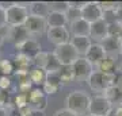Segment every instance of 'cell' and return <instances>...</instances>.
I'll list each match as a JSON object with an SVG mask.
<instances>
[{"instance_id":"cell-1","label":"cell","mask_w":122,"mask_h":116,"mask_svg":"<svg viewBox=\"0 0 122 116\" xmlns=\"http://www.w3.org/2000/svg\"><path fill=\"white\" fill-rule=\"evenodd\" d=\"M90 103H91V97L84 92V90H73L69 95L66 96L65 104L66 109L72 111L77 116L87 115L88 108H90Z\"/></svg>"},{"instance_id":"cell-2","label":"cell","mask_w":122,"mask_h":116,"mask_svg":"<svg viewBox=\"0 0 122 116\" xmlns=\"http://www.w3.org/2000/svg\"><path fill=\"white\" fill-rule=\"evenodd\" d=\"M115 77H117V74H105L102 72H99V70H94L91 73V76L88 77L87 82L94 92L105 93L109 88L114 86Z\"/></svg>"},{"instance_id":"cell-3","label":"cell","mask_w":122,"mask_h":116,"mask_svg":"<svg viewBox=\"0 0 122 116\" xmlns=\"http://www.w3.org/2000/svg\"><path fill=\"white\" fill-rule=\"evenodd\" d=\"M88 113L94 116H110L113 113V103L106 96L96 95L91 97Z\"/></svg>"},{"instance_id":"cell-4","label":"cell","mask_w":122,"mask_h":116,"mask_svg":"<svg viewBox=\"0 0 122 116\" xmlns=\"http://www.w3.org/2000/svg\"><path fill=\"white\" fill-rule=\"evenodd\" d=\"M54 56L57 57L58 62L61 64V66H66V65H73V62L76 60L80 58V54L76 51V49L69 43H65V45H60V46H56L54 49Z\"/></svg>"},{"instance_id":"cell-5","label":"cell","mask_w":122,"mask_h":116,"mask_svg":"<svg viewBox=\"0 0 122 116\" xmlns=\"http://www.w3.org/2000/svg\"><path fill=\"white\" fill-rule=\"evenodd\" d=\"M7 12V24L10 27H16V26H25L27 18H29V8H23L16 3H14L8 9H5Z\"/></svg>"},{"instance_id":"cell-6","label":"cell","mask_w":122,"mask_h":116,"mask_svg":"<svg viewBox=\"0 0 122 116\" xmlns=\"http://www.w3.org/2000/svg\"><path fill=\"white\" fill-rule=\"evenodd\" d=\"M27 105L33 112H44L48 107V95L39 88L31 89L29 93Z\"/></svg>"},{"instance_id":"cell-7","label":"cell","mask_w":122,"mask_h":116,"mask_svg":"<svg viewBox=\"0 0 122 116\" xmlns=\"http://www.w3.org/2000/svg\"><path fill=\"white\" fill-rule=\"evenodd\" d=\"M92 66L90 62H88L84 57H80L79 60H76L72 65V70H73V76H75V81L83 82L87 81L88 77L91 76V73L94 72L92 70Z\"/></svg>"},{"instance_id":"cell-8","label":"cell","mask_w":122,"mask_h":116,"mask_svg":"<svg viewBox=\"0 0 122 116\" xmlns=\"http://www.w3.org/2000/svg\"><path fill=\"white\" fill-rule=\"evenodd\" d=\"M81 19L88 22L90 24L103 19V11L99 7L98 1H87L81 9Z\"/></svg>"},{"instance_id":"cell-9","label":"cell","mask_w":122,"mask_h":116,"mask_svg":"<svg viewBox=\"0 0 122 116\" xmlns=\"http://www.w3.org/2000/svg\"><path fill=\"white\" fill-rule=\"evenodd\" d=\"M48 41L56 46L65 45L71 42V32L66 27H56V28H48L46 31Z\"/></svg>"},{"instance_id":"cell-10","label":"cell","mask_w":122,"mask_h":116,"mask_svg":"<svg viewBox=\"0 0 122 116\" xmlns=\"http://www.w3.org/2000/svg\"><path fill=\"white\" fill-rule=\"evenodd\" d=\"M84 58L92 65V66H99V64L106 58L105 49L102 47L100 43H92L87 53L84 54Z\"/></svg>"},{"instance_id":"cell-11","label":"cell","mask_w":122,"mask_h":116,"mask_svg":"<svg viewBox=\"0 0 122 116\" xmlns=\"http://www.w3.org/2000/svg\"><path fill=\"white\" fill-rule=\"evenodd\" d=\"M25 27L30 35H39L45 32V30L48 28V24H46V19H44V18L29 15L26 23H25Z\"/></svg>"},{"instance_id":"cell-12","label":"cell","mask_w":122,"mask_h":116,"mask_svg":"<svg viewBox=\"0 0 122 116\" xmlns=\"http://www.w3.org/2000/svg\"><path fill=\"white\" fill-rule=\"evenodd\" d=\"M107 28H109V23H107L105 19H100V20L92 23L91 30H90V38L102 42L103 39H106L107 37H109Z\"/></svg>"},{"instance_id":"cell-13","label":"cell","mask_w":122,"mask_h":116,"mask_svg":"<svg viewBox=\"0 0 122 116\" xmlns=\"http://www.w3.org/2000/svg\"><path fill=\"white\" fill-rule=\"evenodd\" d=\"M62 86V82H61V78L58 76V73H48L46 76V81L42 85V90H44L46 95H56L57 92L61 89Z\"/></svg>"},{"instance_id":"cell-14","label":"cell","mask_w":122,"mask_h":116,"mask_svg":"<svg viewBox=\"0 0 122 116\" xmlns=\"http://www.w3.org/2000/svg\"><path fill=\"white\" fill-rule=\"evenodd\" d=\"M16 50L19 54H23V56L29 57V58H34L39 51H41V45L39 42H37L35 39H27L26 42H23L22 45L16 46Z\"/></svg>"},{"instance_id":"cell-15","label":"cell","mask_w":122,"mask_h":116,"mask_svg":"<svg viewBox=\"0 0 122 116\" xmlns=\"http://www.w3.org/2000/svg\"><path fill=\"white\" fill-rule=\"evenodd\" d=\"M7 39L15 43V46H19V45H22L23 42H26L27 39H30V34H29V31L26 30L25 26L10 27Z\"/></svg>"},{"instance_id":"cell-16","label":"cell","mask_w":122,"mask_h":116,"mask_svg":"<svg viewBox=\"0 0 122 116\" xmlns=\"http://www.w3.org/2000/svg\"><path fill=\"white\" fill-rule=\"evenodd\" d=\"M100 45L105 49L106 56L117 57V54L119 53V47H121V41L118 38H114V37H107L100 42Z\"/></svg>"},{"instance_id":"cell-17","label":"cell","mask_w":122,"mask_h":116,"mask_svg":"<svg viewBox=\"0 0 122 116\" xmlns=\"http://www.w3.org/2000/svg\"><path fill=\"white\" fill-rule=\"evenodd\" d=\"M71 45L76 49V51L80 56L84 57V54L87 53V50L92 45V39L90 37H72L71 38Z\"/></svg>"},{"instance_id":"cell-18","label":"cell","mask_w":122,"mask_h":116,"mask_svg":"<svg viewBox=\"0 0 122 116\" xmlns=\"http://www.w3.org/2000/svg\"><path fill=\"white\" fill-rule=\"evenodd\" d=\"M90 30H91V24L84 19H79L71 23V31L73 37H90Z\"/></svg>"},{"instance_id":"cell-19","label":"cell","mask_w":122,"mask_h":116,"mask_svg":"<svg viewBox=\"0 0 122 116\" xmlns=\"http://www.w3.org/2000/svg\"><path fill=\"white\" fill-rule=\"evenodd\" d=\"M68 23L65 14L61 12H53L50 11L49 15L46 16V24L48 28H56V27H65V24Z\"/></svg>"},{"instance_id":"cell-20","label":"cell","mask_w":122,"mask_h":116,"mask_svg":"<svg viewBox=\"0 0 122 116\" xmlns=\"http://www.w3.org/2000/svg\"><path fill=\"white\" fill-rule=\"evenodd\" d=\"M49 12H50V9H49V4L46 1H33V3H30L29 14L33 15V16H38V18L46 19Z\"/></svg>"},{"instance_id":"cell-21","label":"cell","mask_w":122,"mask_h":116,"mask_svg":"<svg viewBox=\"0 0 122 116\" xmlns=\"http://www.w3.org/2000/svg\"><path fill=\"white\" fill-rule=\"evenodd\" d=\"M117 57H111V56H106V58L99 64V72L105 74H117Z\"/></svg>"},{"instance_id":"cell-22","label":"cell","mask_w":122,"mask_h":116,"mask_svg":"<svg viewBox=\"0 0 122 116\" xmlns=\"http://www.w3.org/2000/svg\"><path fill=\"white\" fill-rule=\"evenodd\" d=\"M29 76H30V80L31 82L34 84V85H44L45 81H46V70L45 69H41V68H33L30 69V72H29Z\"/></svg>"},{"instance_id":"cell-23","label":"cell","mask_w":122,"mask_h":116,"mask_svg":"<svg viewBox=\"0 0 122 116\" xmlns=\"http://www.w3.org/2000/svg\"><path fill=\"white\" fill-rule=\"evenodd\" d=\"M58 76L61 78L62 85L64 84H69V82L75 81V76H73V70H72V65H66V66H61L58 70Z\"/></svg>"},{"instance_id":"cell-24","label":"cell","mask_w":122,"mask_h":116,"mask_svg":"<svg viewBox=\"0 0 122 116\" xmlns=\"http://www.w3.org/2000/svg\"><path fill=\"white\" fill-rule=\"evenodd\" d=\"M60 68H61V64L58 62L57 57L54 56V53H49L48 62H46V66H45L46 73H58Z\"/></svg>"},{"instance_id":"cell-25","label":"cell","mask_w":122,"mask_h":116,"mask_svg":"<svg viewBox=\"0 0 122 116\" xmlns=\"http://www.w3.org/2000/svg\"><path fill=\"white\" fill-rule=\"evenodd\" d=\"M103 96H106V97H107V99H109L113 104L114 103H118V105H121V104H122V95L118 92V89L115 88V86L109 88V89L103 93Z\"/></svg>"},{"instance_id":"cell-26","label":"cell","mask_w":122,"mask_h":116,"mask_svg":"<svg viewBox=\"0 0 122 116\" xmlns=\"http://www.w3.org/2000/svg\"><path fill=\"white\" fill-rule=\"evenodd\" d=\"M49 4V9L53 12H61L66 14L68 8H69V1H50Z\"/></svg>"},{"instance_id":"cell-27","label":"cell","mask_w":122,"mask_h":116,"mask_svg":"<svg viewBox=\"0 0 122 116\" xmlns=\"http://www.w3.org/2000/svg\"><path fill=\"white\" fill-rule=\"evenodd\" d=\"M48 56L49 53L46 51H41L37 54V56L33 58V65H34L35 68H41V69H45V66H46V62H48Z\"/></svg>"},{"instance_id":"cell-28","label":"cell","mask_w":122,"mask_h":116,"mask_svg":"<svg viewBox=\"0 0 122 116\" xmlns=\"http://www.w3.org/2000/svg\"><path fill=\"white\" fill-rule=\"evenodd\" d=\"M15 70V66H14V62L10 60H1L0 61V73L1 76H10V74L14 73Z\"/></svg>"},{"instance_id":"cell-29","label":"cell","mask_w":122,"mask_h":116,"mask_svg":"<svg viewBox=\"0 0 122 116\" xmlns=\"http://www.w3.org/2000/svg\"><path fill=\"white\" fill-rule=\"evenodd\" d=\"M65 15H66V19H68V22H69V24H71L72 22H76L79 19H81V9H77V8L69 5V8H68Z\"/></svg>"},{"instance_id":"cell-30","label":"cell","mask_w":122,"mask_h":116,"mask_svg":"<svg viewBox=\"0 0 122 116\" xmlns=\"http://www.w3.org/2000/svg\"><path fill=\"white\" fill-rule=\"evenodd\" d=\"M98 3H99V7L102 8L103 14L105 12H114L118 8V3H115V1H98Z\"/></svg>"},{"instance_id":"cell-31","label":"cell","mask_w":122,"mask_h":116,"mask_svg":"<svg viewBox=\"0 0 122 116\" xmlns=\"http://www.w3.org/2000/svg\"><path fill=\"white\" fill-rule=\"evenodd\" d=\"M122 30V24H119L118 22H113V23H109V37H114V38H118V35Z\"/></svg>"},{"instance_id":"cell-32","label":"cell","mask_w":122,"mask_h":116,"mask_svg":"<svg viewBox=\"0 0 122 116\" xmlns=\"http://www.w3.org/2000/svg\"><path fill=\"white\" fill-rule=\"evenodd\" d=\"M10 86H11V80L8 76H0V90L7 92L10 89Z\"/></svg>"},{"instance_id":"cell-33","label":"cell","mask_w":122,"mask_h":116,"mask_svg":"<svg viewBox=\"0 0 122 116\" xmlns=\"http://www.w3.org/2000/svg\"><path fill=\"white\" fill-rule=\"evenodd\" d=\"M53 116H77V115L73 113L72 111H69V109H66V108H61V109H57Z\"/></svg>"},{"instance_id":"cell-34","label":"cell","mask_w":122,"mask_h":116,"mask_svg":"<svg viewBox=\"0 0 122 116\" xmlns=\"http://www.w3.org/2000/svg\"><path fill=\"white\" fill-rule=\"evenodd\" d=\"M7 104H10L8 103V96H7V92L0 90V107L7 108Z\"/></svg>"},{"instance_id":"cell-35","label":"cell","mask_w":122,"mask_h":116,"mask_svg":"<svg viewBox=\"0 0 122 116\" xmlns=\"http://www.w3.org/2000/svg\"><path fill=\"white\" fill-rule=\"evenodd\" d=\"M4 26H7V12L4 8L0 7V28H3Z\"/></svg>"},{"instance_id":"cell-36","label":"cell","mask_w":122,"mask_h":116,"mask_svg":"<svg viewBox=\"0 0 122 116\" xmlns=\"http://www.w3.org/2000/svg\"><path fill=\"white\" fill-rule=\"evenodd\" d=\"M114 86L118 89V92L122 95V76L121 74H117V77H115V84Z\"/></svg>"},{"instance_id":"cell-37","label":"cell","mask_w":122,"mask_h":116,"mask_svg":"<svg viewBox=\"0 0 122 116\" xmlns=\"http://www.w3.org/2000/svg\"><path fill=\"white\" fill-rule=\"evenodd\" d=\"M69 5L77 9H83V7L86 5V1H69Z\"/></svg>"},{"instance_id":"cell-38","label":"cell","mask_w":122,"mask_h":116,"mask_svg":"<svg viewBox=\"0 0 122 116\" xmlns=\"http://www.w3.org/2000/svg\"><path fill=\"white\" fill-rule=\"evenodd\" d=\"M115 20L122 24V7H118L117 11H115Z\"/></svg>"},{"instance_id":"cell-39","label":"cell","mask_w":122,"mask_h":116,"mask_svg":"<svg viewBox=\"0 0 122 116\" xmlns=\"http://www.w3.org/2000/svg\"><path fill=\"white\" fill-rule=\"evenodd\" d=\"M113 116H122V105H118L115 111L113 112Z\"/></svg>"},{"instance_id":"cell-40","label":"cell","mask_w":122,"mask_h":116,"mask_svg":"<svg viewBox=\"0 0 122 116\" xmlns=\"http://www.w3.org/2000/svg\"><path fill=\"white\" fill-rule=\"evenodd\" d=\"M0 116H10V111L4 107H0Z\"/></svg>"},{"instance_id":"cell-41","label":"cell","mask_w":122,"mask_h":116,"mask_svg":"<svg viewBox=\"0 0 122 116\" xmlns=\"http://www.w3.org/2000/svg\"><path fill=\"white\" fill-rule=\"evenodd\" d=\"M33 116H44V112H33Z\"/></svg>"},{"instance_id":"cell-42","label":"cell","mask_w":122,"mask_h":116,"mask_svg":"<svg viewBox=\"0 0 122 116\" xmlns=\"http://www.w3.org/2000/svg\"><path fill=\"white\" fill-rule=\"evenodd\" d=\"M3 43H4V37L0 34V47H1V45H3Z\"/></svg>"},{"instance_id":"cell-43","label":"cell","mask_w":122,"mask_h":116,"mask_svg":"<svg viewBox=\"0 0 122 116\" xmlns=\"http://www.w3.org/2000/svg\"><path fill=\"white\" fill-rule=\"evenodd\" d=\"M118 72H119V74L122 76V62L119 64V66H118Z\"/></svg>"},{"instance_id":"cell-44","label":"cell","mask_w":122,"mask_h":116,"mask_svg":"<svg viewBox=\"0 0 122 116\" xmlns=\"http://www.w3.org/2000/svg\"><path fill=\"white\" fill-rule=\"evenodd\" d=\"M118 39H119L121 43H122V30H121V32H119V35H118Z\"/></svg>"},{"instance_id":"cell-45","label":"cell","mask_w":122,"mask_h":116,"mask_svg":"<svg viewBox=\"0 0 122 116\" xmlns=\"http://www.w3.org/2000/svg\"><path fill=\"white\" fill-rule=\"evenodd\" d=\"M119 54L122 56V43H121V47H119Z\"/></svg>"},{"instance_id":"cell-46","label":"cell","mask_w":122,"mask_h":116,"mask_svg":"<svg viewBox=\"0 0 122 116\" xmlns=\"http://www.w3.org/2000/svg\"><path fill=\"white\" fill-rule=\"evenodd\" d=\"M86 116H94V115H90V113H87V115H86Z\"/></svg>"},{"instance_id":"cell-47","label":"cell","mask_w":122,"mask_h":116,"mask_svg":"<svg viewBox=\"0 0 122 116\" xmlns=\"http://www.w3.org/2000/svg\"><path fill=\"white\" fill-rule=\"evenodd\" d=\"M121 105H122V104H121Z\"/></svg>"}]
</instances>
